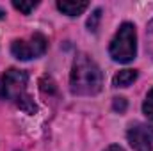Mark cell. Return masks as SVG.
I'll use <instances>...</instances> for the list:
<instances>
[{
  "instance_id": "1",
  "label": "cell",
  "mask_w": 153,
  "mask_h": 151,
  "mask_svg": "<svg viewBox=\"0 0 153 151\" xmlns=\"http://www.w3.org/2000/svg\"><path fill=\"white\" fill-rule=\"evenodd\" d=\"M71 93L78 96H93L102 91L103 76L98 64L85 53H78L73 61L71 75H70Z\"/></svg>"
},
{
  "instance_id": "2",
  "label": "cell",
  "mask_w": 153,
  "mask_h": 151,
  "mask_svg": "<svg viewBox=\"0 0 153 151\" xmlns=\"http://www.w3.org/2000/svg\"><path fill=\"white\" fill-rule=\"evenodd\" d=\"M27 80H29L27 71L16 68L7 70L4 75H0V100L13 101L25 112L34 114L36 105L27 94Z\"/></svg>"
},
{
  "instance_id": "3",
  "label": "cell",
  "mask_w": 153,
  "mask_h": 151,
  "mask_svg": "<svg viewBox=\"0 0 153 151\" xmlns=\"http://www.w3.org/2000/svg\"><path fill=\"white\" fill-rule=\"evenodd\" d=\"M109 53L116 62H130L135 59L137 53V32H135V25L132 23H123L119 27V30L116 32L114 39L111 41L109 46Z\"/></svg>"
},
{
  "instance_id": "4",
  "label": "cell",
  "mask_w": 153,
  "mask_h": 151,
  "mask_svg": "<svg viewBox=\"0 0 153 151\" xmlns=\"http://www.w3.org/2000/svg\"><path fill=\"white\" fill-rule=\"evenodd\" d=\"M48 48V41L43 34H32L29 39H14L11 44V53L20 61H30L45 55Z\"/></svg>"
},
{
  "instance_id": "5",
  "label": "cell",
  "mask_w": 153,
  "mask_h": 151,
  "mask_svg": "<svg viewBox=\"0 0 153 151\" xmlns=\"http://www.w3.org/2000/svg\"><path fill=\"white\" fill-rule=\"evenodd\" d=\"M126 139L135 151H153V128L146 123H135L128 128Z\"/></svg>"
},
{
  "instance_id": "6",
  "label": "cell",
  "mask_w": 153,
  "mask_h": 151,
  "mask_svg": "<svg viewBox=\"0 0 153 151\" xmlns=\"http://www.w3.org/2000/svg\"><path fill=\"white\" fill-rule=\"evenodd\" d=\"M87 7H89V2L85 0H59L57 2V9L68 16H80Z\"/></svg>"
},
{
  "instance_id": "7",
  "label": "cell",
  "mask_w": 153,
  "mask_h": 151,
  "mask_svg": "<svg viewBox=\"0 0 153 151\" xmlns=\"http://www.w3.org/2000/svg\"><path fill=\"white\" fill-rule=\"evenodd\" d=\"M137 80V70H121L112 78L114 87H128Z\"/></svg>"
},
{
  "instance_id": "8",
  "label": "cell",
  "mask_w": 153,
  "mask_h": 151,
  "mask_svg": "<svg viewBox=\"0 0 153 151\" xmlns=\"http://www.w3.org/2000/svg\"><path fill=\"white\" fill-rule=\"evenodd\" d=\"M13 7L14 9H18L20 13H23V14H30V11L34 9V7H38V2H34V0H30V2H18V0H14L13 2Z\"/></svg>"
},
{
  "instance_id": "9",
  "label": "cell",
  "mask_w": 153,
  "mask_h": 151,
  "mask_svg": "<svg viewBox=\"0 0 153 151\" xmlns=\"http://www.w3.org/2000/svg\"><path fill=\"white\" fill-rule=\"evenodd\" d=\"M100 20H102V9H94L93 14H91L89 20H87V29H89V32H96V30H98Z\"/></svg>"
},
{
  "instance_id": "10",
  "label": "cell",
  "mask_w": 153,
  "mask_h": 151,
  "mask_svg": "<svg viewBox=\"0 0 153 151\" xmlns=\"http://www.w3.org/2000/svg\"><path fill=\"white\" fill-rule=\"evenodd\" d=\"M143 112L146 114V117L150 121H153V89L146 94V100L143 103Z\"/></svg>"
},
{
  "instance_id": "11",
  "label": "cell",
  "mask_w": 153,
  "mask_h": 151,
  "mask_svg": "<svg viewBox=\"0 0 153 151\" xmlns=\"http://www.w3.org/2000/svg\"><path fill=\"white\" fill-rule=\"evenodd\" d=\"M146 48L150 52V55L153 57V20L148 25V30H146Z\"/></svg>"
},
{
  "instance_id": "12",
  "label": "cell",
  "mask_w": 153,
  "mask_h": 151,
  "mask_svg": "<svg viewBox=\"0 0 153 151\" xmlns=\"http://www.w3.org/2000/svg\"><path fill=\"white\" fill-rule=\"evenodd\" d=\"M112 107H114L116 112L123 114L126 110V100L125 98H114V101H112Z\"/></svg>"
},
{
  "instance_id": "13",
  "label": "cell",
  "mask_w": 153,
  "mask_h": 151,
  "mask_svg": "<svg viewBox=\"0 0 153 151\" xmlns=\"http://www.w3.org/2000/svg\"><path fill=\"white\" fill-rule=\"evenodd\" d=\"M105 151H125V150H123L121 146H117V144H112V146H109Z\"/></svg>"
}]
</instances>
